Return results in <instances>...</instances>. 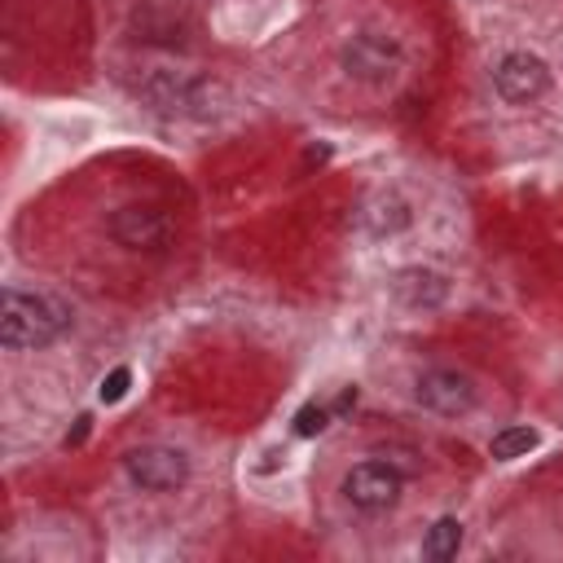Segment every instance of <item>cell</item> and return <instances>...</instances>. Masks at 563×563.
Masks as SVG:
<instances>
[{
    "instance_id": "1",
    "label": "cell",
    "mask_w": 563,
    "mask_h": 563,
    "mask_svg": "<svg viewBox=\"0 0 563 563\" xmlns=\"http://www.w3.org/2000/svg\"><path fill=\"white\" fill-rule=\"evenodd\" d=\"M339 70L343 79H352L356 88H387L409 70V48L400 35L383 31V26H356L343 44H339Z\"/></svg>"
},
{
    "instance_id": "7",
    "label": "cell",
    "mask_w": 563,
    "mask_h": 563,
    "mask_svg": "<svg viewBox=\"0 0 563 563\" xmlns=\"http://www.w3.org/2000/svg\"><path fill=\"white\" fill-rule=\"evenodd\" d=\"M462 545V523L457 519H440L427 528V541H422V554L427 559H453Z\"/></svg>"
},
{
    "instance_id": "8",
    "label": "cell",
    "mask_w": 563,
    "mask_h": 563,
    "mask_svg": "<svg viewBox=\"0 0 563 563\" xmlns=\"http://www.w3.org/2000/svg\"><path fill=\"white\" fill-rule=\"evenodd\" d=\"M537 449V431L532 427H506L493 435V457H523Z\"/></svg>"
},
{
    "instance_id": "6",
    "label": "cell",
    "mask_w": 563,
    "mask_h": 563,
    "mask_svg": "<svg viewBox=\"0 0 563 563\" xmlns=\"http://www.w3.org/2000/svg\"><path fill=\"white\" fill-rule=\"evenodd\" d=\"M471 396H475L471 383L453 369H427L418 378V400L435 413H462V409H471Z\"/></svg>"
},
{
    "instance_id": "10",
    "label": "cell",
    "mask_w": 563,
    "mask_h": 563,
    "mask_svg": "<svg viewBox=\"0 0 563 563\" xmlns=\"http://www.w3.org/2000/svg\"><path fill=\"white\" fill-rule=\"evenodd\" d=\"M123 387H128V369H114V374H110V383L101 387V396H106V400H119V396H123Z\"/></svg>"
},
{
    "instance_id": "2",
    "label": "cell",
    "mask_w": 563,
    "mask_h": 563,
    "mask_svg": "<svg viewBox=\"0 0 563 563\" xmlns=\"http://www.w3.org/2000/svg\"><path fill=\"white\" fill-rule=\"evenodd\" d=\"M66 330V308L40 290L4 286V308H0V343L9 352L26 347H48Z\"/></svg>"
},
{
    "instance_id": "9",
    "label": "cell",
    "mask_w": 563,
    "mask_h": 563,
    "mask_svg": "<svg viewBox=\"0 0 563 563\" xmlns=\"http://www.w3.org/2000/svg\"><path fill=\"white\" fill-rule=\"evenodd\" d=\"M321 427H325V409H312V405H308V409L299 413V422H295L299 435H317Z\"/></svg>"
},
{
    "instance_id": "5",
    "label": "cell",
    "mask_w": 563,
    "mask_h": 563,
    "mask_svg": "<svg viewBox=\"0 0 563 563\" xmlns=\"http://www.w3.org/2000/svg\"><path fill=\"white\" fill-rule=\"evenodd\" d=\"M128 475H132L141 488H150V493H167V488L185 484L189 466H185V457H180L176 449H163V444H145V449L128 453Z\"/></svg>"
},
{
    "instance_id": "3",
    "label": "cell",
    "mask_w": 563,
    "mask_h": 563,
    "mask_svg": "<svg viewBox=\"0 0 563 563\" xmlns=\"http://www.w3.org/2000/svg\"><path fill=\"white\" fill-rule=\"evenodd\" d=\"M339 493L352 510L361 515H383L391 510L400 497H405V475L396 462H378V457H365V462H352L343 475H339Z\"/></svg>"
},
{
    "instance_id": "4",
    "label": "cell",
    "mask_w": 563,
    "mask_h": 563,
    "mask_svg": "<svg viewBox=\"0 0 563 563\" xmlns=\"http://www.w3.org/2000/svg\"><path fill=\"white\" fill-rule=\"evenodd\" d=\"M493 84H497V92H501L506 101L523 106V101H537V97L545 92L550 75H545V62H541V57H532V53H510V57L497 62Z\"/></svg>"
}]
</instances>
